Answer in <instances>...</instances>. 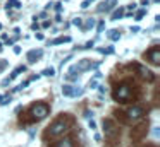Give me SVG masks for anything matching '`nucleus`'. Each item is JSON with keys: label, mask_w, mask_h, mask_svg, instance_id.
<instances>
[{"label": "nucleus", "mask_w": 160, "mask_h": 147, "mask_svg": "<svg viewBox=\"0 0 160 147\" xmlns=\"http://www.w3.org/2000/svg\"><path fill=\"white\" fill-rule=\"evenodd\" d=\"M138 96V92L134 91V84L132 80H122L115 85L114 92H112V98L117 103H129Z\"/></svg>", "instance_id": "obj_1"}, {"label": "nucleus", "mask_w": 160, "mask_h": 147, "mask_svg": "<svg viewBox=\"0 0 160 147\" xmlns=\"http://www.w3.org/2000/svg\"><path fill=\"white\" fill-rule=\"evenodd\" d=\"M103 133H105V140H107V144H105L107 147H115L119 144L121 130H119L117 125H115L114 120H110V118L103 120Z\"/></svg>", "instance_id": "obj_2"}, {"label": "nucleus", "mask_w": 160, "mask_h": 147, "mask_svg": "<svg viewBox=\"0 0 160 147\" xmlns=\"http://www.w3.org/2000/svg\"><path fill=\"white\" fill-rule=\"evenodd\" d=\"M48 111H50L48 104H45V103H36V104H33L31 108H29V111L26 113L28 118L24 120V123L40 122V120H43L47 115H48Z\"/></svg>", "instance_id": "obj_3"}, {"label": "nucleus", "mask_w": 160, "mask_h": 147, "mask_svg": "<svg viewBox=\"0 0 160 147\" xmlns=\"http://www.w3.org/2000/svg\"><path fill=\"white\" fill-rule=\"evenodd\" d=\"M69 132V122H67V118H64V116H60V118H57L55 122L52 123V125L48 126V132H47V137H52V139H57V137H62L64 133Z\"/></svg>", "instance_id": "obj_4"}, {"label": "nucleus", "mask_w": 160, "mask_h": 147, "mask_svg": "<svg viewBox=\"0 0 160 147\" xmlns=\"http://www.w3.org/2000/svg\"><path fill=\"white\" fill-rule=\"evenodd\" d=\"M124 115L126 116H122V122H124V123L136 122V120L143 118V115H145V108H143V106H139V104H134V106H131V108H129Z\"/></svg>", "instance_id": "obj_5"}, {"label": "nucleus", "mask_w": 160, "mask_h": 147, "mask_svg": "<svg viewBox=\"0 0 160 147\" xmlns=\"http://www.w3.org/2000/svg\"><path fill=\"white\" fill-rule=\"evenodd\" d=\"M146 133H148V122H143V123H139L138 126H134V128L131 130V140L134 144H138L146 137Z\"/></svg>", "instance_id": "obj_6"}, {"label": "nucleus", "mask_w": 160, "mask_h": 147, "mask_svg": "<svg viewBox=\"0 0 160 147\" xmlns=\"http://www.w3.org/2000/svg\"><path fill=\"white\" fill-rule=\"evenodd\" d=\"M145 58L153 65H158L160 63V48L158 46H153L152 50H148L145 53Z\"/></svg>", "instance_id": "obj_7"}, {"label": "nucleus", "mask_w": 160, "mask_h": 147, "mask_svg": "<svg viewBox=\"0 0 160 147\" xmlns=\"http://www.w3.org/2000/svg\"><path fill=\"white\" fill-rule=\"evenodd\" d=\"M81 89H78V87H74V85H62V94L64 96H79L81 94Z\"/></svg>", "instance_id": "obj_8"}, {"label": "nucleus", "mask_w": 160, "mask_h": 147, "mask_svg": "<svg viewBox=\"0 0 160 147\" xmlns=\"http://www.w3.org/2000/svg\"><path fill=\"white\" fill-rule=\"evenodd\" d=\"M139 70V74H141V77L143 79H146V80H153V79H155V75L152 74V72L148 70V68H145V67H141V65H138V67H136Z\"/></svg>", "instance_id": "obj_9"}, {"label": "nucleus", "mask_w": 160, "mask_h": 147, "mask_svg": "<svg viewBox=\"0 0 160 147\" xmlns=\"http://www.w3.org/2000/svg\"><path fill=\"white\" fill-rule=\"evenodd\" d=\"M52 147H74V142H72V139L66 137V139H60L59 142H55Z\"/></svg>", "instance_id": "obj_10"}, {"label": "nucleus", "mask_w": 160, "mask_h": 147, "mask_svg": "<svg viewBox=\"0 0 160 147\" xmlns=\"http://www.w3.org/2000/svg\"><path fill=\"white\" fill-rule=\"evenodd\" d=\"M40 57H42V50H38V51H31V53L28 55L29 62H36V58H40Z\"/></svg>", "instance_id": "obj_11"}, {"label": "nucleus", "mask_w": 160, "mask_h": 147, "mask_svg": "<svg viewBox=\"0 0 160 147\" xmlns=\"http://www.w3.org/2000/svg\"><path fill=\"white\" fill-rule=\"evenodd\" d=\"M21 72H24V67H18L16 68L14 72H12V75H11V79H14V77H18L19 74H21Z\"/></svg>", "instance_id": "obj_12"}, {"label": "nucleus", "mask_w": 160, "mask_h": 147, "mask_svg": "<svg viewBox=\"0 0 160 147\" xmlns=\"http://www.w3.org/2000/svg\"><path fill=\"white\" fill-rule=\"evenodd\" d=\"M43 75H55V70H53L52 67H50V68H45V70H43Z\"/></svg>", "instance_id": "obj_13"}, {"label": "nucleus", "mask_w": 160, "mask_h": 147, "mask_svg": "<svg viewBox=\"0 0 160 147\" xmlns=\"http://www.w3.org/2000/svg\"><path fill=\"white\" fill-rule=\"evenodd\" d=\"M64 41H69V38H59V39L53 41V44H57V43H64Z\"/></svg>", "instance_id": "obj_14"}, {"label": "nucleus", "mask_w": 160, "mask_h": 147, "mask_svg": "<svg viewBox=\"0 0 160 147\" xmlns=\"http://www.w3.org/2000/svg\"><path fill=\"white\" fill-rule=\"evenodd\" d=\"M90 128H91V130H95V128H97V123H95L93 120H91V122H90Z\"/></svg>", "instance_id": "obj_15"}]
</instances>
